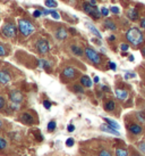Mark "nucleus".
Returning a JSON list of instances; mask_svg holds the SVG:
<instances>
[{"mask_svg":"<svg viewBox=\"0 0 145 156\" xmlns=\"http://www.w3.org/2000/svg\"><path fill=\"white\" fill-rule=\"evenodd\" d=\"M7 55V49L5 48V46L0 44V57H4Z\"/></svg>","mask_w":145,"mask_h":156,"instance_id":"c756f323","label":"nucleus"},{"mask_svg":"<svg viewBox=\"0 0 145 156\" xmlns=\"http://www.w3.org/2000/svg\"><path fill=\"white\" fill-rule=\"evenodd\" d=\"M115 95L116 97H117V99L121 100V101H125V100L128 98V96H129V94H128L127 90H125V89H116L115 90Z\"/></svg>","mask_w":145,"mask_h":156,"instance_id":"1a4fd4ad","label":"nucleus"},{"mask_svg":"<svg viewBox=\"0 0 145 156\" xmlns=\"http://www.w3.org/2000/svg\"><path fill=\"white\" fill-rule=\"evenodd\" d=\"M18 30L24 37H29L34 32L35 27L34 24L31 21L25 20V18H21V20H18Z\"/></svg>","mask_w":145,"mask_h":156,"instance_id":"f03ea898","label":"nucleus"},{"mask_svg":"<svg viewBox=\"0 0 145 156\" xmlns=\"http://www.w3.org/2000/svg\"><path fill=\"white\" fill-rule=\"evenodd\" d=\"M100 129L104 132H108V133H111V134H115V136H120V132L118 130H116L113 128H111L110 126H108V124H102V126H100Z\"/></svg>","mask_w":145,"mask_h":156,"instance_id":"4468645a","label":"nucleus"},{"mask_svg":"<svg viewBox=\"0 0 145 156\" xmlns=\"http://www.w3.org/2000/svg\"><path fill=\"white\" fill-rule=\"evenodd\" d=\"M10 108L13 109V111H18V109H19V104H18V103H13V101H12Z\"/></svg>","mask_w":145,"mask_h":156,"instance_id":"c9c22d12","label":"nucleus"},{"mask_svg":"<svg viewBox=\"0 0 145 156\" xmlns=\"http://www.w3.org/2000/svg\"><path fill=\"white\" fill-rule=\"evenodd\" d=\"M116 156H128V152L125 148H117L116 149Z\"/></svg>","mask_w":145,"mask_h":156,"instance_id":"393cba45","label":"nucleus"},{"mask_svg":"<svg viewBox=\"0 0 145 156\" xmlns=\"http://www.w3.org/2000/svg\"><path fill=\"white\" fill-rule=\"evenodd\" d=\"M43 15V13H42V10H39V9H36V10H34L33 12V16H34L35 18H38V17H41Z\"/></svg>","mask_w":145,"mask_h":156,"instance_id":"72a5a7b5","label":"nucleus"},{"mask_svg":"<svg viewBox=\"0 0 145 156\" xmlns=\"http://www.w3.org/2000/svg\"><path fill=\"white\" fill-rule=\"evenodd\" d=\"M141 27L145 30V17H143L141 20Z\"/></svg>","mask_w":145,"mask_h":156,"instance_id":"49530a36","label":"nucleus"},{"mask_svg":"<svg viewBox=\"0 0 145 156\" xmlns=\"http://www.w3.org/2000/svg\"><path fill=\"white\" fill-rule=\"evenodd\" d=\"M56 126H57V124H56L55 121H50L49 123H48V131H53L56 129Z\"/></svg>","mask_w":145,"mask_h":156,"instance_id":"cd10ccee","label":"nucleus"},{"mask_svg":"<svg viewBox=\"0 0 145 156\" xmlns=\"http://www.w3.org/2000/svg\"><path fill=\"white\" fill-rule=\"evenodd\" d=\"M36 50L39 51V54L41 55H46L49 52L50 50V46H49V42L44 39H39L36 41Z\"/></svg>","mask_w":145,"mask_h":156,"instance_id":"39448f33","label":"nucleus"},{"mask_svg":"<svg viewBox=\"0 0 145 156\" xmlns=\"http://www.w3.org/2000/svg\"><path fill=\"white\" fill-rule=\"evenodd\" d=\"M42 13H43V15H49V14H51V10H48V9H42Z\"/></svg>","mask_w":145,"mask_h":156,"instance_id":"a18cd8bd","label":"nucleus"},{"mask_svg":"<svg viewBox=\"0 0 145 156\" xmlns=\"http://www.w3.org/2000/svg\"><path fill=\"white\" fill-rule=\"evenodd\" d=\"M103 25L106 26V29H108V30H110V31L117 30V25H116V23L112 22V21H110V20H106L104 23H103Z\"/></svg>","mask_w":145,"mask_h":156,"instance_id":"6ab92c4d","label":"nucleus"},{"mask_svg":"<svg viewBox=\"0 0 145 156\" xmlns=\"http://www.w3.org/2000/svg\"><path fill=\"white\" fill-rule=\"evenodd\" d=\"M79 81H81L82 86H83V87H85V88H91V87H92V84H93V82H92L91 78H89L87 75H83Z\"/></svg>","mask_w":145,"mask_h":156,"instance_id":"2eb2a0df","label":"nucleus"},{"mask_svg":"<svg viewBox=\"0 0 145 156\" xmlns=\"http://www.w3.org/2000/svg\"><path fill=\"white\" fill-rule=\"evenodd\" d=\"M87 1H89L91 5H93V6H95V5H96V1H95V0H87Z\"/></svg>","mask_w":145,"mask_h":156,"instance_id":"09e8293b","label":"nucleus"},{"mask_svg":"<svg viewBox=\"0 0 145 156\" xmlns=\"http://www.w3.org/2000/svg\"><path fill=\"white\" fill-rule=\"evenodd\" d=\"M102 90L103 91H107V92H108V91H110V89H109L107 86H102Z\"/></svg>","mask_w":145,"mask_h":156,"instance_id":"de8ad7c7","label":"nucleus"},{"mask_svg":"<svg viewBox=\"0 0 145 156\" xmlns=\"http://www.w3.org/2000/svg\"><path fill=\"white\" fill-rule=\"evenodd\" d=\"M115 108H116V103L113 100H108L107 103L104 104V109L107 112H112Z\"/></svg>","mask_w":145,"mask_h":156,"instance_id":"412c9836","label":"nucleus"},{"mask_svg":"<svg viewBox=\"0 0 145 156\" xmlns=\"http://www.w3.org/2000/svg\"><path fill=\"white\" fill-rule=\"evenodd\" d=\"M50 15H51V17L55 18V20H60V15L57 13L56 10H51V14H50Z\"/></svg>","mask_w":145,"mask_h":156,"instance_id":"f704fd0d","label":"nucleus"},{"mask_svg":"<svg viewBox=\"0 0 145 156\" xmlns=\"http://www.w3.org/2000/svg\"><path fill=\"white\" fill-rule=\"evenodd\" d=\"M101 14H102V16H108L109 15V9L107 7H102L101 8Z\"/></svg>","mask_w":145,"mask_h":156,"instance_id":"4c0bfd02","label":"nucleus"},{"mask_svg":"<svg viewBox=\"0 0 145 156\" xmlns=\"http://www.w3.org/2000/svg\"><path fill=\"white\" fill-rule=\"evenodd\" d=\"M99 156H112V155H111V153L109 151L102 149V151H100V153H99Z\"/></svg>","mask_w":145,"mask_h":156,"instance_id":"2f4dec72","label":"nucleus"},{"mask_svg":"<svg viewBox=\"0 0 145 156\" xmlns=\"http://www.w3.org/2000/svg\"><path fill=\"white\" fill-rule=\"evenodd\" d=\"M104 121L107 122V124L108 126H110L111 128H113V129H116V130H119L120 126L116 121L111 120V119H108V117H104Z\"/></svg>","mask_w":145,"mask_h":156,"instance_id":"4be33fe9","label":"nucleus"},{"mask_svg":"<svg viewBox=\"0 0 145 156\" xmlns=\"http://www.w3.org/2000/svg\"><path fill=\"white\" fill-rule=\"evenodd\" d=\"M67 130H68V132H72V131L75 130V126H72V124H69L68 128H67Z\"/></svg>","mask_w":145,"mask_h":156,"instance_id":"c03bdc74","label":"nucleus"},{"mask_svg":"<svg viewBox=\"0 0 145 156\" xmlns=\"http://www.w3.org/2000/svg\"><path fill=\"white\" fill-rule=\"evenodd\" d=\"M141 52H142V55H143V56L145 57V47H143L141 49Z\"/></svg>","mask_w":145,"mask_h":156,"instance_id":"3c124183","label":"nucleus"},{"mask_svg":"<svg viewBox=\"0 0 145 156\" xmlns=\"http://www.w3.org/2000/svg\"><path fill=\"white\" fill-rule=\"evenodd\" d=\"M93 81H94V83H99V76H95Z\"/></svg>","mask_w":145,"mask_h":156,"instance_id":"864d4df0","label":"nucleus"},{"mask_svg":"<svg viewBox=\"0 0 145 156\" xmlns=\"http://www.w3.org/2000/svg\"><path fill=\"white\" fill-rule=\"evenodd\" d=\"M6 146H7V141H6L4 138L0 137V151H1V149H5Z\"/></svg>","mask_w":145,"mask_h":156,"instance_id":"7c9ffc66","label":"nucleus"},{"mask_svg":"<svg viewBox=\"0 0 145 156\" xmlns=\"http://www.w3.org/2000/svg\"><path fill=\"white\" fill-rule=\"evenodd\" d=\"M126 39L129 44L137 47L144 42V34L138 27H130L126 32Z\"/></svg>","mask_w":145,"mask_h":156,"instance_id":"f257e3e1","label":"nucleus"},{"mask_svg":"<svg viewBox=\"0 0 145 156\" xmlns=\"http://www.w3.org/2000/svg\"><path fill=\"white\" fill-rule=\"evenodd\" d=\"M132 156H141V155H138V154H134V155H132Z\"/></svg>","mask_w":145,"mask_h":156,"instance_id":"5fc2aeb1","label":"nucleus"},{"mask_svg":"<svg viewBox=\"0 0 145 156\" xmlns=\"http://www.w3.org/2000/svg\"><path fill=\"white\" fill-rule=\"evenodd\" d=\"M135 76H136V74H135V73H129V72H127V73H126V75H125V79H126V80H128V79L135 78Z\"/></svg>","mask_w":145,"mask_h":156,"instance_id":"a19ab883","label":"nucleus"},{"mask_svg":"<svg viewBox=\"0 0 145 156\" xmlns=\"http://www.w3.org/2000/svg\"><path fill=\"white\" fill-rule=\"evenodd\" d=\"M136 119L138 122H141V123H145V114L142 112H137L136 113Z\"/></svg>","mask_w":145,"mask_h":156,"instance_id":"a878e982","label":"nucleus"},{"mask_svg":"<svg viewBox=\"0 0 145 156\" xmlns=\"http://www.w3.org/2000/svg\"><path fill=\"white\" fill-rule=\"evenodd\" d=\"M1 126H2V123H1V121H0V128H1Z\"/></svg>","mask_w":145,"mask_h":156,"instance_id":"6e6d98bb","label":"nucleus"},{"mask_svg":"<svg viewBox=\"0 0 145 156\" xmlns=\"http://www.w3.org/2000/svg\"><path fill=\"white\" fill-rule=\"evenodd\" d=\"M70 50H72V54H74V55H76V56H83V54H84L83 49H82L81 47L76 46V44H72V46H70Z\"/></svg>","mask_w":145,"mask_h":156,"instance_id":"a211bd4d","label":"nucleus"},{"mask_svg":"<svg viewBox=\"0 0 145 156\" xmlns=\"http://www.w3.org/2000/svg\"><path fill=\"white\" fill-rule=\"evenodd\" d=\"M110 12L112 14H119L120 13V9L118 8V7H116V6H112L110 8Z\"/></svg>","mask_w":145,"mask_h":156,"instance_id":"e433bc0d","label":"nucleus"},{"mask_svg":"<svg viewBox=\"0 0 145 156\" xmlns=\"http://www.w3.org/2000/svg\"><path fill=\"white\" fill-rule=\"evenodd\" d=\"M38 65L40 69H47V71H50V69H51V64L48 61H46V59H39Z\"/></svg>","mask_w":145,"mask_h":156,"instance_id":"f3484780","label":"nucleus"},{"mask_svg":"<svg viewBox=\"0 0 145 156\" xmlns=\"http://www.w3.org/2000/svg\"><path fill=\"white\" fill-rule=\"evenodd\" d=\"M44 4H46V6H47L48 8H56L58 6V2L56 0H46Z\"/></svg>","mask_w":145,"mask_h":156,"instance_id":"b1692460","label":"nucleus"},{"mask_svg":"<svg viewBox=\"0 0 145 156\" xmlns=\"http://www.w3.org/2000/svg\"><path fill=\"white\" fill-rule=\"evenodd\" d=\"M10 81V74L7 71H0V83L1 84H7Z\"/></svg>","mask_w":145,"mask_h":156,"instance_id":"ddd939ff","label":"nucleus"},{"mask_svg":"<svg viewBox=\"0 0 145 156\" xmlns=\"http://www.w3.org/2000/svg\"><path fill=\"white\" fill-rule=\"evenodd\" d=\"M74 144H75V140L72 138H68L66 140V146L67 147H72V146H74Z\"/></svg>","mask_w":145,"mask_h":156,"instance_id":"473e14b6","label":"nucleus"},{"mask_svg":"<svg viewBox=\"0 0 145 156\" xmlns=\"http://www.w3.org/2000/svg\"><path fill=\"white\" fill-rule=\"evenodd\" d=\"M86 26H87V29H89V30H90L91 32L96 37V38H99L100 40L102 39V35H101V33H100V31H99L98 29L93 25V24H91V23H86Z\"/></svg>","mask_w":145,"mask_h":156,"instance_id":"dca6fc26","label":"nucleus"},{"mask_svg":"<svg viewBox=\"0 0 145 156\" xmlns=\"http://www.w3.org/2000/svg\"><path fill=\"white\" fill-rule=\"evenodd\" d=\"M5 105H6V101H5V99L0 96V109H2L5 107Z\"/></svg>","mask_w":145,"mask_h":156,"instance_id":"37998d69","label":"nucleus"},{"mask_svg":"<svg viewBox=\"0 0 145 156\" xmlns=\"http://www.w3.org/2000/svg\"><path fill=\"white\" fill-rule=\"evenodd\" d=\"M137 147H138V151L143 154H145V141H141V143H138L137 145Z\"/></svg>","mask_w":145,"mask_h":156,"instance_id":"c85d7f7f","label":"nucleus"},{"mask_svg":"<svg viewBox=\"0 0 145 156\" xmlns=\"http://www.w3.org/2000/svg\"><path fill=\"white\" fill-rule=\"evenodd\" d=\"M109 67H110V69H112V71H116L117 65H116V63H113V62H109Z\"/></svg>","mask_w":145,"mask_h":156,"instance_id":"79ce46f5","label":"nucleus"},{"mask_svg":"<svg viewBox=\"0 0 145 156\" xmlns=\"http://www.w3.org/2000/svg\"><path fill=\"white\" fill-rule=\"evenodd\" d=\"M75 75H76V69L72 67V66H67V67H65L64 71H62V76L65 79H74L75 78Z\"/></svg>","mask_w":145,"mask_h":156,"instance_id":"423d86ee","label":"nucleus"},{"mask_svg":"<svg viewBox=\"0 0 145 156\" xmlns=\"http://www.w3.org/2000/svg\"><path fill=\"white\" fill-rule=\"evenodd\" d=\"M9 98L10 100L13 101V103H22V100H23V95H22L21 91L18 90H13L10 91V94H9Z\"/></svg>","mask_w":145,"mask_h":156,"instance_id":"0eeeda50","label":"nucleus"},{"mask_svg":"<svg viewBox=\"0 0 145 156\" xmlns=\"http://www.w3.org/2000/svg\"><path fill=\"white\" fill-rule=\"evenodd\" d=\"M94 7H95V6L91 5L90 2H89V1H87V2H84V4H83V10H84V12H85L86 14H89V15H91V13L93 12Z\"/></svg>","mask_w":145,"mask_h":156,"instance_id":"aec40b11","label":"nucleus"},{"mask_svg":"<svg viewBox=\"0 0 145 156\" xmlns=\"http://www.w3.org/2000/svg\"><path fill=\"white\" fill-rule=\"evenodd\" d=\"M128 130H129V132H132L133 134L138 136V134H141L142 132H143V128H142L140 124L132 123V124H129V126H128Z\"/></svg>","mask_w":145,"mask_h":156,"instance_id":"9d476101","label":"nucleus"},{"mask_svg":"<svg viewBox=\"0 0 145 156\" xmlns=\"http://www.w3.org/2000/svg\"><path fill=\"white\" fill-rule=\"evenodd\" d=\"M16 33H17V27L13 23H6L1 29V34L4 35L5 38H8V39L15 38Z\"/></svg>","mask_w":145,"mask_h":156,"instance_id":"7ed1b4c3","label":"nucleus"},{"mask_svg":"<svg viewBox=\"0 0 145 156\" xmlns=\"http://www.w3.org/2000/svg\"><path fill=\"white\" fill-rule=\"evenodd\" d=\"M91 16L93 18H95V20H99V18L102 16V14H101V10H99L98 7H94L93 12L91 13Z\"/></svg>","mask_w":145,"mask_h":156,"instance_id":"5701e85b","label":"nucleus"},{"mask_svg":"<svg viewBox=\"0 0 145 156\" xmlns=\"http://www.w3.org/2000/svg\"><path fill=\"white\" fill-rule=\"evenodd\" d=\"M120 49H121V51H127L129 49V46L127 44H120Z\"/></svg>","mask_w":145,"mask_h":156,"instance_id":"58836bf2","label":"nucleus"},{"mask_svg":"<svg viewBox=\"0 0 145 156\" xmlns=\"http://www.w3.org/2000/svg\"><path fill=\"white\" fill-rule=\"evenodd\" d=\"M84 52H85L87 59H89L90 62H92L94 65H99V64L101 63V56H100V55H99V52H96L94 49L87 47Z\"/></svg>","mask_w":145,"mask_h":156,"instance_id":"20e7f679","label":"nucleus"},{"mask_svg":"<svg viewBox=\"0 0 145 156\" xmlns=\"http://www.w3.org/2000/svg\"><path fill=\"white\" fill-rule=\"evenodd\" d=\"M128 59H129V62H134V56H133V55H130V56L128 57Z\"/></svg>","mask_w":145,"mask_h":156,"instance_id":"603ef678","label":"nucleus"},{"mask_svg":"<svg viewBox=\"0 0 145 156\" xmlns=\"http://www.w3.org/2000/svg\"><path fill=\"white\" fill-rule=\"evenodd\" d=\"M72 89H74V91L77 92V94H84V89H83V87L79 86V84H74Z\"/></svg>","mask_w":145,"mask_h":156,"instance_id":"bb28decb","label":"nucleus"},{"mask_svg":"<svg viewBox=\"0 0 145 156\" xmlns=\"http://www.w3.org/2000/svg\"><path fill=\"white\" fill-rule=\"evenodd\" d=\"M115 40H116L115 35H110V37H109V41H115Z\"/></svg>","mask_w":145,"mask_h":156,"instance_id":"8fccbe9b","label":"nucleus"},{"mask_svg":"<svg viewBox=\"0 0 145 156\" xmlns=\"http://www.w3.org/2000/svg\"><path fill=\"white\" fill-rule=\"evenodd\" d=\"M21 120L25 124H33L34 123V117L32 116L30 113H23L21 116Z\"/></svg>","mask_w":145,"mask_h":156,"instance_id":"f8f14e48","label":"nucleus"},{"mask_svg":"<svg viewBox=\"0 0 145 156\" xmlns=\"http://www.w3.org/2000/svg\"><path fill=\"white\" fill-rule=\"evenodd\" d=\"M127 17L133 21V22H135L137 21L138 18H140V13H138V10L136 8H130L129 10L127 12Z\"/></svg>","mask_w":145,"mask_h":156,"instance_id":"9b49d317","label":"nucleus"},{"mask_svg":"<svg viewBox=\"0 0 145 156\" xmlns=\"http://www.w3.org/2000/svg\"><path fill=\"white\" fill-rule=\"evenodd\" d=\"M43 106L47 109H50L51 108V103H50L49 100H44V101H43Z\"/></svg>","mask_w":145,"mask_h":156,"instance_id":"ea45409f","label":"nucleus"},{"mask_svg":"<svg viewBox=\"0 0 145 156\" xmlns=\"http://www.w3.org/2000/svg\"><path fill=\"white\" fill-rule=\"evenodd\" d=\"M55 35L58 40H65V39H67V37H68V32H67V30H66L65 27L60 26V27H58V29L55 31Z\"/></svg>","mask_w":145,"mask_h":156,"instance_id":"6e6552de","label":"nucleus"}]
</instances>
